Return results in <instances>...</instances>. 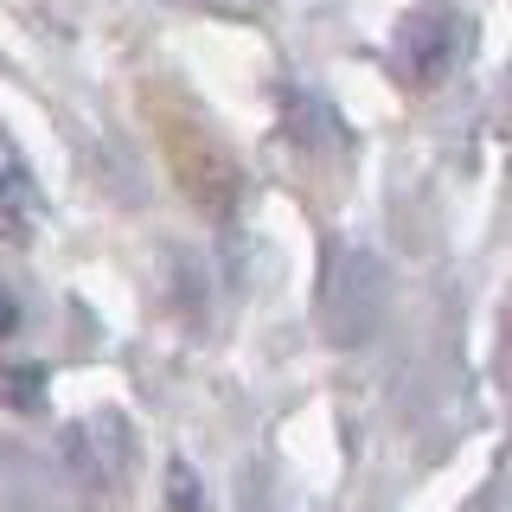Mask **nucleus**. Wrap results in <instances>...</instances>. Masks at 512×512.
I'll return each instance as SVG.
<instances>
[{
  "label": "nucleus",
  "mask_w": 512,
  "mask_h": 512,
  "mask_svg": "<svg viewBox=\"0 0 512 512\" xmlns=\"http://www.w3.org/2000/svg\"><path fill=\"white\" fill-rule=\"evenodd\" d=\"M141 116H148V128H154V141H160V154H167V167H173V180H180L186 199L212 218L231 212L237 205V160L224 154V141L205 128L199 109L173 84H148L141 90Z\"/></svg>",
  "instance_id": "obj_1"
},
{
  "label": "nucleus",
  "mask_w": 512,
  "mask_h": 512,
  "mask_svg": "<svg viewBox=\"0 0 512 512\" xmlns=\"http://www.w3.org/2000/svg\"><path fill=\"white\" fill-rule=\"evenodd\" d=\"M461 45H468V20H461L448 0H423L416 13L397 20V77L416 90L442 84L448 71H455Z\"/></svg>",
  "instance_id": "obj_2"
},
{
  "label": "nucleus",
  "mask_w": 512,
  "mask_h": 512,
  "mask_svg": "<svg viewBox=\"0 0 512 512\" xmlns=\"http://www.w3.org/2000/svg\"><path fill=\"white\" fill-rule=\"evenodd\" d=\"M32 218H39V186H32V173L20 167L13 141L0 135V237H7V244H26Z\"/></svg>",
  "instance_id": "obj_3"
},
{
  "label": "nucleus",
  "mask_w": 512,
  "mask_h": 512,
  "mask_svg": "<svg viewBox=\"0 0 512 512\" xmlns=\"http://www.w3.org/2000/svg\"><path fill=\"white\" fill-rule=\"evenodd\" d=\"M167 512H205L199 500V474L186 461H167Z\"/></svg>",
  "instance_id": "obj_4"
},
{
  "label": "nucleus",
  "mask_w": 512,
  "mask_h": 512,
  "mask_svg": "<svg viewBox=\"0 0 512 512\" xmlns=\"http://www.w3.org/2000/svg\"><path fill=\"white\" fill-rule=\"evenodd\" d=\"M0 397H7V404H32V397H39V365H7V372H0Z\"/></svg>",
  "instance_id": "obj_5"
},
{
  "label": "nucleus",
  "mask_w": 512,
  "mask_h": 512,
  "mask_svg": "<svg viewBox=\"0 0 512 512\" xmlns=\"http://www.w3.org/2000/svg\"><path fill=\"white\" fill-rule=\"evenodd\" d=\"M13 327H20V295H13V288L0 282V340H7Z\"/></svg>",
  "instance_id": "obj_6"
}]
</instances>
